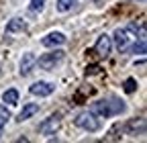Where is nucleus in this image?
Instances as JSON below:
<instances>
[{
    "label": "nucleus",
    "instance_id": "1",
    "mask_svg": "<svg viewBox=\"0 0 147 143\" xmlns=\"http://www.w3.org/2000/svg\"><path fill=\"white\" fill-rule=\"evenodd\" d=\"M127 104L119 98H108V100H98V102H92L90 106V113L92 115H98V117H115L125 113Z\"/></svg>",
    "mask_w": 147,
    "mask_h": 143
},
{
    "label": "nucleus",
    "instance_id": "2",
    "mask_svg": "<svg viewBox=\"0 0 147 143\" xmlns=\"http://www.w3.org/2000/svg\"><path fill=\"white\" fill-rule=\"evenodd\" d=\"M74 123H76V127H80V129H84V131H88V133H94V131L100 129L98 119L92 115V113H80L76 119H74Z\"/></svg>",
    "mask_w": 147,
    "mask_h": 143
},
{
    "label": "nucleus",
    "instance_id": "3",
    "mask_svg": "<svg viewBox=\"0 0 147 143\" xmlns=\"http://www.w3.org/2000/svg\"><path fill=\"white\" fill-rule=\"evenodd\" d=\"M61 59H63V51H61V49H55V51H51V53H43V55L37 59L35 65H39L41 69H53Z\"/></svg>",
    "mask_w": 147,
    "mask_h": 143
},
{
    "label": "nucleus",
    "instance_id": "4",
    "mask_svg": "<svg viewBox=\"0 0 147 143\" xmlns=\"http://www.w3.org/2000/svg\"><path fill=\"white\" fill-rule=\"evenodd\" d=\"M59 125H61V117L59 115H51L49 119H45L39 125V133L41 135H53L55 131L59 129Z\"/></svg>",
    "mask_w": 147,
    "mask_h": 143
},
{
    "label": "nucleus",
    "instance_id": "5",
    "mask_svg": "<svg viewBox=\"0 0 147 143\" xmlns=\"http://www.w3.org/2000/svg\"><path fill=\"white\" fill-rule=\"evenodd\" d=\"M110 49H113V39H110L108 35H100L98 41H96V47H94V51L98 53V57H108Z\"/></svg>",
    "mask_w": 147,
    "mask_h": 143
},
{
    "label": "nucleus",
    "instance_id": "6",
    "mask_svg": "<svg viewBox=\"0 0 147 143\" xmlns=\"http://www.w3.org/2000/svg\"><path fill=\"white\" fill-rule=\"evenodd\" d=\"M53 90H55V86L49 84V82H35V84L29 88V92L35 94V96H49Z\"/></svg>",
    "mask_w": 147,
    "mask_h": 143
},
{
    "label": "nucleus",
    "instance_id": "7",
    "mask_svg": "<svg viewBox=\"0 0 147 143\" xmlns=\"http://www.w3.org/2000/svg\"><path fill=\"white\" fill-rule=\"evenodd\" d=\"M35 63H37V57H35V53H25V55L21 57V76H29L31 72H33V67H35Z\"/></svg>",
    "mask_w": 147,
    "mask_h": 143
},
{
    "label": "nucleus",
    "instance_id": "8",
    "mask_svg": "<svg viewBox=\"0 0 147 143\" xmlns=\"http://www.w3.org/2000/svg\"><path fill=\"white\" fill-rule=\"evenodd\" d=\"M43 47H55V45H63L65 43V35L63 33H49L41 39Z\"/></svg>",
    "mask_w": 147,
    "mask_h": 143
},
{
    "label": "nucleus",
    "instance_id": "9",
    "mask_svg": "<svg viewBox=\"0 0 147 143\" xmlns=\"http://www.w3.org/2000/svg\"><path fill=\"white\" fill-rule=\"evenodd\" d=\"M145 133V119H133L127 123V135H143Z\"/></svg>",
    "mask_w": 147,
    "mask_h": 143
},
{
    "label": "nucleus",
    "instance_id": "10",
    "mask_svg": "<svg viewBox=\"0 0 147 143\" xmlns=\"http://www.w3.org/2000/svg\"><path fill=\"white\" fill-rule=\"evenodd\" d=\"M127 43H129V37H127V31L125 29H117L115 31V45L119 51H125L127 49Z\"/></svg>",
    "mask_w": 147,
    "mask_h": 143
},
{
    "label": "nucleus",
    "instance_id": "11",
    "mask_svg": "<svg viewBox=\"0 0 147 143\" xmlns=\"http://www.w3.org/2000/svg\"><path fill=\"white\" fill-rule=\"evenodd\" d=\"M37 111H39V106H37V104H25V106H23V111L18 113L16 121H18V123H23V121H27L29 117H33Z\"/></svg>",
    "mask_w": 147,
    "mask_h": 143
},
{
    "label": "nucleus",
    "instance_id": "12",
    "mask_svg": "<svg viewBox=\"0 0 147 143\" xmlns=\"http://www.w3.org/2000/svg\"><path fill=\"white\" fill-rule=\"evenodd\" d=\"M27 29V23L23 19H12L8 25H6V33H21Z\"/></svg>",
    "mask_w": 147,
    "mask_h": 143
},
{
    "label": "nucleus",
    "instance_id": "13",
    "mask_svg": "<svg viewBox=\"0 0 147 143\" xmlns=\"http://www.w3.org/2000/svg\"><path fill=\"white\" fill-rule=\"evenodd\" d=\"M2 100L8 102V104H16V102H18V90H14V88L6 90V92L2 94Z\"/></svg>",
    "mask_w": 147,
    "mask_h": 143
},
{
    "label": "nucleus",
    "instance_id": "14",
    "mask_svg": "<svg viewBox=\"0 0 147 143\" xmlns=\"http://www.w3.org/2000/svg\"><path fill=\"white\" fill-rule=\"evenodd\" d=\"M123 88H125V92H127V94H133V92L137 90V82H135L133 78H127V80H125V86H123Z\"/></svg>",
    "mask_w": 147,
    "mask_h": 143
},
{
    "label": "nucleus",
    "instance_id": "15",
    "mask_svg": "<svg viewBox=\"0 0 147 143\" xmlns=\"http://www.w3.org/2000/svg\"><path fill=\"white\" fill-rule=\"evenodd\" d=\"M74 6V0H57V10L59 12H67Z\"/></svg>",
    "mask_w": 147,
    "mask_h": 143
},
{
    "label": "nucleus",
    "instance_id": "16",
    "mask_svg": "<svg viewBox=\"0 0 147 143\" xmlns=\"http://www.w3.org/2000/svg\"><path fill=\"white\" fill-rule=\"evenodd\" d=\"M131 53H145V39H143V37H141L139 43H135V45L131 47Z\"/></svg>",
    "mask_w": 147,
    "mask_h": 143
},
{
    "label": "nucleus",
    "instance_id": "17",
    "mask_svg": "<svg viewBox=\"0 0 147 143\" xmlns=\"http://www.w3.org/2000/svg\"><path fill=\"white\" fill-rule=\"evenodd\" d=\"M43 4H45V0H31V8L33 10H41Z\"/></svg>",
    "mask_w": 147,
    "mask_h": 143
},
{
    "label": "nucleus",
    "instance_id": "18",
    "mask_svg": "<svg viewBox=\"0 0 147 143\" xmlns=\"http://www.w3.org/2000/svg\"><path fill=\"white\" fill-rule=\"evenodd\" d=\"M0 115H2V117H6V119H10V113L4 109V106H0Z\"/></svg>",
    "mask_w": 147,
    "mask_h": 143
},
{
    "label": "nucleus",
    "instance_id": "19",
    "mask_svg": "<svg viewBox=\"0 0 147 143\" xmlns=\"http://www.w3.org/2000/svg\"><path fill=\"white\" fill-rule=\"evenodd\" d=\"M6 121H8L6 117H2V115H0V131H2V127H4V125H6Z\"/></svg>",
    "mask_w": 147,
    "mask_h": 143
},
{
    "label": "nucleus",
    "instance_id": "20",
    "mask_svg": "<svg viewBox=\"0 0 147 143\" xmlns=\"http://www.w3.org/2000/svg\"><path fill=\"white\" fill-rule=\"evenodd\" d=\"M129 29H131V31H135V33H137V25H135V23H133V25H131V27H129ZM139 31H143V25H141V27H139Z\"/></svg>",
    "mask_w": 147,
    "mask_h": 143
}]
</instances>
